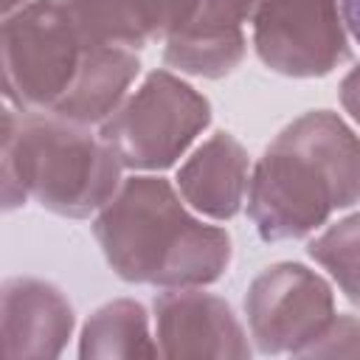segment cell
<instances>
[{"instance_id": "15", "label": "cell", "mask_w": 360, "mask_h": 360, "mask_svg": "<svg viewBox=\"0 0 360 360\" xmlns=\"http://www.w3.org/2000/svg\"><path fill=\"white\" fill-rule=\"evenodd\" d=\"M309 256L338 278L340 290L354 304H360V214L332 225L323 236L312 239Z\"/></svg>"}, {"instance_id": "11", "label": "cell", "mask_w": 360, "mask_h": 360, "mask_svg": "<svg viewBox=\"0 0 360 360\" xmlns=\"http://www.w3.org/2000/svg\"><path fill=\"white\" fill-rule=\"evenodd\" d=\"M183 197L214 219H228L239 211L248 183V155L228 135L217 132L177 172Z\"/></svg>"}, {"instance_id": "2", "label": "cell", "mask_w": 360, "mask_h": 360, "mask_svg": "<svg viewBox=\"0 0 360 360\" xmlns=\"http://www.w3.org/2000/svg\"><path fill=\"white\" fill-rule=\"evenodd\" d=\"M96 239L127 281L194 287L222 276L231 239L222 228L188 217L160 177H132L96 219Z\"/></svg>"}, {"instance_id": "12", "label": "cell", "mask_w": 360, "mask_h": 360, "mask_svg": "<svg viewBox=\"0 0 360 360\" xmlns=\"http://www.w3.org/2000/svg\"><path fill=\"white\" fill-rule=\"evenodd\" d=\"M138 68L141 65L132 48H84L70 87L51 107V112L79 124H93L112 115Z\"/></svg>"}, {"instance_id": "17", "label": "cell", "mask_w": 360, "mask_h": 360, "mask_svg": "<svg viewBox=\"0 0 360 360\" xmlns=\"http://www.w3.org/2000/svg\"><path fill=\"white\" fill-rule=\"evenodd\" d=\"M340 98H343V107L352 112V118L360 121V68H354V70L343 79Z\"/></svg>"}, {"instance_id": "1", "label": "cell", "mask_w": 360, "mask_h": 360, "mask_svg": "<svg viewBox=\"0 0 360 360\" xmlns=\"http://www.w3.org/2000/svg\"><path fill=\"white\" fill-rule=\"evenodd\" d=\"M360 200V141L326 110L290 124L259 160L248 214L262 239H295Z\"/></svg>"}, {"instance_id": "16", "label": "cell", "mask_w": 360, "mask_h": 360, "mask_svg": "<svg viewBox=\"0 0 360 360\" xmlns=\"http://www.w3.org/2000/svg\"><path fill=\"white\" fill-rule=\"evenodd\" d=\"M146 37H172L194 14L197 0H132Z\"/></svg>"}, {"instance_id": "6", "label": "cell", "mask_w": 360, "mask_h": 360, "mask_svg": "<svg viewBox=\"0 0 360 360\" xmlns=\"http://www.w3.org/2000/svg\"><path fill=\"white\" fill-rule=\"evenodd\" d=\"M338 0H264L253 17L262 62L287 76H323L346 53Z\"/></svg>"}, {"instance_id": "5", "label": "cell", "mask_w": 360, "mask_h": 360, "mask_svg": "<svg viewBox=\"0 0 360 360\" xmlns=\"http://www.w3.org/2000/svg\"><path fill=\"white\" fill-rule=\"evenodd\" d=\"M79 42L68 17L39 0L3 22V90L20 110H51L70 87L82 62Z\"/></svg>"}, {"instance_id": "7", "label": "cell", "mask_w": 360, "mask_h": 360, "mask_svg": "<svg viewBox=\"0 0 360 360\" xmlns=\"http://www.w3.org/2000/svg\"><path fill=\"white\" fill-rule=\"evenodd\" d=\"M250 332L264 352L301 354L332 321V292L301 264L267 267L248 292Z\"/></svg>"}, {"instance_id": "14", "label": "cell", "mask_w": 360, "mask_h": 360, "mask_svg": "<svg viewBox=\"0 0 360 360\" xmlns=\"http://www.w3.org/2000/svg\"><path fill=\"white\" fill-rule=\"evenodd\" d=\"M138 357L158 354L149 343L146 312L135 301H112L101 307L84 326L82 357Z\"/></svg>"}, {"instance_id": "4", "label": "cell", "mask_w": 360, "mask_h": 360, "mask_svg": "<svg viewBox=\"0 0 360 360\" xmlns=\"http://www.w3.org/2000/svg\"><path fill=\"white\" fill-rule=\"evenodd\" d=\"M205 124L208 101L172 73L158 70L110 115L101 138L121 166L163 169L186 152Z\"/></svg>"}, {"instance_id": "19", "label": "cell", "mask_w": 360, "mask_h": 360, "mask_svg": "<svg viewBox=\"0 0 360 360\" xmlns=\"http://www.w3.org/2000/svg\"><path fill=\"white\" fill-rule=\"evenodd\" d=\"M22 3H25V0H3V14H6V17L14 14V8L22 6Z\"/></svg>"}, {"instance_id": "18", "label": "cell", "mask_w": 360, "mask_h": 360, "mask_svg": "<svg viewBox=\"0 0 360 360\" xmlns=\"http://www.w3.org/2000/svg\"><path fill=\"white\" fill-rule=\"evenodd\" d=\"M340 14L352 37L360 42V0H340Z\"/></svg>"}, {"instance_id": "10", "label": "cell", "mask_w": 360, "mask_h": 360, "mask_svg": "<svg viewBox=\"0 0 360 360\" xmlns=\"http://www.w3.org/2000/svg\"><path fill=\"white\" fill-rule=\"evenodd\" d=\"M73 329L68 298L37 278L3 284V357H53Z\"/></svg>"}, {"instance_id": "9", "label": "cell", "mask_w": 360, "mask_h": 360, "mask_svg": "<svg viewBox=\"0 0 360 360\" xmlns=\"http://www.w3.org/2000/svg\"><path fill=\"white\" fill-rule=\"evenodd\" d=\"M264 0H197L191 20L169 37L166 65L197 76H225L245 53L242 22L253 20Z\"/></svg>"}, {"instance_id": "13", "label": "cell", "mask_w": 360, "mask_h": 360, "mask_svg": "<svg viewBox=\"0 0 360 360\" xmlns=\"http://www.w3.org/2000/svg\"><path fill=\"white\" fill-rule=\"evenodd\" d=\"M84 48H141L146 39L132 0H51Z\"/></svg>"}, {"instance_id": "8", "label": "cell", "mask_w": 360, "mask_h": 360, "mask_svg": "<svg viewBox=\"0 0 360 360\" xmlns=\"http://www.w3.org/2000/svg\"><path fill=\"white\" fill-rule=\"evenodd\" d=\"M158 338L166 357H245V335L231 307L208 292L169 290L155 298Z\"/></svg>"}, {"instance_id": "3", "label": "cell", "mask_w": 360, "mask_h": 360, "mask_svg": "<svg viewBox=\"0 0 360 360\" xmlns=\"http://www.w3.org/2000/svg\"><path fill=\"white\" fill-rule=\"evenodd\" d=\"M121 160L84 124L45 110H3V208L25 197L65 217H87L115 197Z\"/></svg>"}]
</instances>
